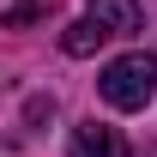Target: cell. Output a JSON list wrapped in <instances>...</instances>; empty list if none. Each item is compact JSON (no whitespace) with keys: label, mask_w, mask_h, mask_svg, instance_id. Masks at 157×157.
I'll return each mask as SVG.
<instances>
[{"label":"cell","mask_w":157,"mask_h":157,"mask_svg":"<svg viewBox=\"0 0 157 157\" xmlns=\"http://www.w3.org/2000/svg\"><path fill=\"white\" fill-rule=\"evenodd\" d=\"M97 91H103L109 109H145L151 91H157V60L151 55H121V60H109L103 78H97Z\"/></svg>","instance_id":"1"},{"label":"cell","mask_w":157,"mask_h":157,"mask_svg":"<svg viewBox=\"0 0 157 157\" xmlns=\"http://www.w3.org/2000/svg\"><path fill=\"white\" fill-rule=\"evenodd\" d=\"M67 151L73 157H133L127 139H121V127H103V121H78L73 139H67Z\"/></svg>","instance_id":"2"},{"label":"cell","mask_w":157,"mask_h":157,"mask_svg":"<svg viewBox=\"0 0 157 157\" xmlns=\"http://www.w3.org/2000/svg\"><path fill=\"white\" fill-rule=\"evenodd\" d=\"M85 18H97L109 36H133L145 12H139V0H91V6H85Z\"/></svg>","instance_id":"3"},{"label":"cell","mask_w":157,"mask_h":157,"mask_svg":"<svg viewBox=\"0 0 157 157\" xmlns=\"http://www.w3.org/2000/svg\"><path fill=\"white\" fill-rule=\"evenodd\" d=\"M103 42H109V30H103L97 18H78L73 30L60 36V48H67V55H91V48H103Z\"/></svg>","instance_id":"4"},{"label":"cell","mask_w":157,"mask_h":157,"mask_svg":"<svg viewBox=\"0 0 157 157\" xmlns=\"http://www.w3.org/2000/svg\"><path fill=\"white\" fill-rule=\"evenodd\" d=\"M36 12H42V0H18V6L6 12V24H24V18H36Z\"/></svg>","instance_id":"5"},{"label":"cell","mask_w":157,"mask_h":157,"mask_svg":"<svg viewBox=\"0 0 157 157\" xmlns=\"http://www.w3.org/2000/svg\"><path fill=\"white\" fill-rule=\"evenodd\" d=\"M145 157H157V151H145Z\"/></svg>","instance_id":"6"}]
</instances>
